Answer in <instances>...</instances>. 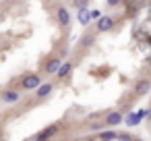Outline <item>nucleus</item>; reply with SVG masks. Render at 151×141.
<instances>
[{
    "mask_svg": "<svg viewBox=\"0 0 151 141\" xmlns=\"http://www.w3.org/2000/svg\"><path fill=\"white\" fill-rule=\"evenodd\" d=\"M40 85H42V77H40V75H35V73L25 75V77L21 79V83H19V87H21V89H25V91H33V89H37Z\"/></svg>",
    "mask_w": 151,
    "mask_h": 141,
    "instance_id": "f257e3e1",
    "label": "nucleus"
},
{
    "mask_svg": "<svg viewBox=\"0 0 151 141\" xmlns=\"http://www.w3.org/2000/svg\"><path fill=\"white\" fill-rule=\"evenodd\" d=\"M95 27H97L99 33H108V31H112V29H114V17H110V15H101V17L97 19Z\"/></svg>",
    "mask_w": 151,
    "mask_h": 141,
    "instance_id": "f03ea898",
    "label": "nucleus"
},
{
    "mask_svg": "<svg viewBox=\"0 0 151 141\" xmlns=\"http://www.w3.org/2000/svg\"><path fill=\"white\" fill-rule=\"evenodd\" d=\"M58 131H60V124H50V127H48V129H44L40 135H35L31 141H48V139H52Z\"/></svg>",
    "mask_w": 151,
    "mask_h": 141,
    "instance_id": "7ed1b4c3",
    "label": "nucleus"
},
{
    "mask_svg": "<svg viewBox=\"0 0 151 141\" xmlns=\"http://www.w3.org/2000/svg\"><path fill=\"white\" fill-rule=\"evenodd\" d=\"M149 89H151V79H139L137 85H134V95L143 98V95L149 93Z\"/></svg>",
    "mask_w": 151,
    "mask_h": 141,
    "instance_id": "20e7f679",
    "label": "nucleus"
},
{
    "mask_svg": "<svg viewBox=\"0 0 151 141\" xmlns=\"http://www.w3.org/2000/svg\"><path fill=\"white\" fill-rule=\"evenodd\" d=\"M60 67H62V58H60V56H52V58H50V60L46 62L44 71H46L48 75H56Z\"/></svg>",
    "mask_w": 151,
    "mask_h": 141,
    "instance_id": "39448f33",
    "label": "nucleus"
},
{
    "mask_svg": "<svg viewBox=\"0 0 151 141\" xmlns=\"http://www.w3.org/2000/svg\"><path fill=\"white\" fill-rule=\"evenodd\" d=\"M0 100H2L4 104H15V102L21 100V93H19L17 89H6V91L0 93Z\"/></svg>",
    "mask_w": 151,
    "mask_h": 141,
    "instance_id": "423d86ee",
    "label": "nucleus"
},
{
    "mask_svg": "<svg viewBox=\"0 0 151 141\" xmlns=\"http://www.w3.org/2000/svg\"><path fill=\"white\" fill-rule=\"evenodd\" d=\"M120 122H124L122 112L114 110V112H108V114H106V124H108V127H116V124H120Z\"/></svg>",
    "mask_w": 151,
    "mask_h": 141,
    "instance_id": "0eeeda50",
    "label": "nucleus"
},
{
    "mask_svg": "<svg viewBox=\"0 0 151 141\" xmlns=\"http://www.w3.org/2000/svg\"><path fill=\"white\" fill-rule=\"evenodd\" d=\"M56 17H58V23H60V25L68 27V23H70V13H68V9H64V7H58V11H56Z\"/></svg>",
    "mask_w": 151,
    "mask_h": 141,
    "instance_id": "6e6552de",
    "label": "nucleus"
},
{
    "mask_svg": "<svg viewBox=\"0 0 151 141\" xmlns=\"http://www.w3.org/2000/svg\"><path fill=\"white\" fill-rule=\"evenodd\" d=\"M52 89H54V85H52V83H42V85L35 89V98H37V100H44L46 95H50V93H52Z\"/></svg>",
    "mask_w": 151,
    "mask_h": 141,
    "instance_id": "1a4fd4ad",
    "label": "nucleus"
},
{
    "mask_svg": "<svg viewBox=\"0 0 151 141\" xmlns=\"http://www.w3.org/2000/svg\"><path fill=\"white\" fill-rule=\"evenodd\" d=\"M141 120H143V118L139 116V112H128V114L124 116V122H126V127H137Z\"/></svg>",
    "mask_w": 151,
    "mask_h": 141,
    "instance_id": "9d476101",
    "label": "nucleus"
},
{
    "mask_svg": "<svg viewBox=\"0 0 151 141\" xmlns=\"http://www.w3.org/2000/svg\"><path fill=\"white\" fill-rule=\"evenodd\" d=\"M70 71H73V62H62V67H60L58 73H56V77H58V79H66V77L70 75Z\"/></svg>",
    "mask_w": 151,
    "mask_h": 141,
    "instance_id": "9b49d317",
    "label": "nucleus"
},
{
    "mask_svg": "<svg viewBox=\"0 0 151 141\" xmlns=\"http://www.w3.org/2000/svg\"><path fill=\"white\" fill-rule=\"evenodd\" d=\"M77 19H79V23H81V25H85V27L91 23V15H89V11H87V9H81V11L77 13Z\"/></svg>",
    "mask_w": 151,
    "mask_h": 141,
    "instance_id": "f8f14e48",
    "label": "nucleus"
},
{
    "mask_svg": "<svg viewBox=\"0 0 151 141\" xmlns=\"http://www.w3.org/2000/svg\"><path fill=\"white\" fill-rule=\"evenodd\" d=\"M97 139H99V141H114V139H118V133H116L114 129H108V131H101Z\"/></svg>",
    "mask_w": 151,
    "mask_h": 141,
    "instance_id": "ddd939ff",
    "label": "nucleus"
},
{
    "mask_svg": "<svg viewBox=\"0 0 151 141\" xmlns=\"http://www.w3.org/2000/svg\"><path fill=\"white\" fill-rule=\"evenodd\" d=\"M91 44H93V33H87L85 38H81V46L83 48H89Z\"/></svg>",
    "mask_w": 151,
    "mask_h": 141,
    "instance_id": "4468645a",
    "label": "nucleus"
},
{
    "mask_svg": "<svg viewBox=\"0 0 151 141\" xmlns=\"http://www.w3.org/2000/svg\"><path fill=\"white\" fill-rule=\"evenodd\" d=\"M73 4L81 11V9H87V7H89V0H73Z\"/></svg>",
    "mask_w": 151,
    "mask_h": 141,
    "instance_id": "2eb2a0df",
    "label": "nucleus"
},
{
    "mask_svg": "<svg viewBox=\"0 0 151 141\" xmlns=\"http://www.w3.org/2000/svg\"><path fill=\"white\" fill-rule=\"evenodd\" d=\"M116 141H132V137L126 135V133H118V139H116Z\"/></svg>",
    "mask_w": 151,
    "mask_h": 141,
    "instance_id": "dca6fc26",
    "label": "nucleus"
},
{
    "mask_svg": "<svg viewBox=\"0 0 151 141\" xmlns=\"http://www.w3.org/2000/svg\"><path fill=\"white\" fill-rule=\"evenodd\" d=\"M89 15H91V21H97V19L101 17V13H99V11H89Z\"/></svg>",
    "mask_w": 151,
    "mask_h": 141,
    "instance_id": "f3484780",
    "label": "nucleus"
},
{
    "mask_svg": "<svg viewBox=\"0 0 151 141\" xmlns=\"http://www.w3.org/2000/svg\"><path fill=\"white\" fill-rule=\"evenodd\" d=\"M118 2H120V0H108V7H116Z\"/></svg>",
    "mask_w": 151,
    "mask_h": 141,
    "instance_id": "a211bd4d",
    "label": "nucleus"
},
{
    "mask_svg": "<svg viewBox=\"0 0 151 141\" xmlns=\"http://www.w3.org/2000/svg\"><path fill=\"white\" fill-rule=\"evenodd\" d=\"M85 141H95V139H93V137H87V139H85Z\"/></svg>",
    "mask_w": 151,
    "mask_h": 141,
    "instance_id": "6ab92c4d",
    "label": "nucleus"
},
{
    "mask_svg": "<svg viewBox=\"0 0 151 141\" xmlns=\"http://www.w3.org/2000/svg\"><path fill=\"white\" fill-rule=\"evenodd\" d=\"M137 141H141V139H137Z\"/></svg>",
    "mask_w": 151,
    "mask_h": 141,
    "instance_id": "aec40b11",
    "label": "nucleus"
}]
</instances>
